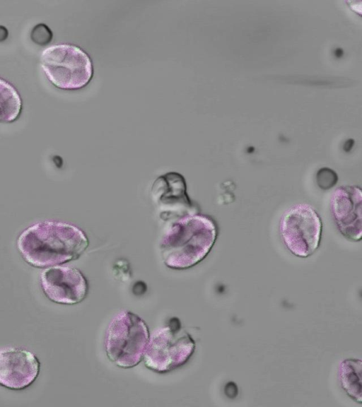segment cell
<instances>
[{
	"instance_id": "6da1fadb",
	"label": "cell",
	"mask_w": 362,
	"mask_h": 407,
	"mask_svg": "<svg viewBox=\"0 0 362 407\" xmlns=\"http://www.w3.org/2000/svg\"><path fill=\"white\" fill-rule=\"evenodd\" d=\"M16 246L27 264L45 269L78 259L88 247V240L73 224L44 220L24 229L17 238Z\"/></svg>"
},
{
	"instance_id": "7a4b0ae2",
	"label": "cell",
	"mask_w": 362,
	"mask_h": 407,
	"mask_svg": "<svg viewBox=\"0 0 362 407\" xmlns=\"http://www.w3.org/2000/svg\"><path fill=\"white\" fill-rule=\"evenodd\" d=\"M218 235L216 223L202 214H187L173 221L163 233L159 247L164 264L186 269L201 262L211 250Z\"/></svg>"
},
{
	"instance_id": "3957f363",
	"label": "cell",
	"mask_w": 362,
	"mask_h": 407,
	"mask_svg": "<svg viewBox=\"0 0 362 407\" xmlns=\"http://www.w3.org/2000/svg\"><path fill=\"white\" fill-rule=\"evenodd\" d=\"M40 64L49 81L64 90L83 88L93 74L90 56L78 46L69 43L45 47L41 52Z\"/></svg>"
},
{
	"instance_id": "277c9868",
	"label": "cell",
	"mask_w": 362,
	"mask_h": 407,
	"mask_svg": "<svg viewBox=\"0 0 362 407\" xmlns=\"http://www.w3.org/2000/svg\"><path fill=\"white\" fill-rule=\"evenodd\" d=\"M149 337L142 319L129 311L121 312L112 319L106 332L107 358L119 367H134L143 359Z\"/></svg>"
},
{
	"instance_id": "5b68a950",
	"label": "cell",
	"mask_w": 362,
	"mask_h": 407,
	"mask_svg": "<svg viewBox=\"0 0 362 407\" xmlns=\"http://www.w3.org/2000/svg\"><path fill=\"white\" fill-rule=\"evenodd\" d=\"M321 218L308 204H297L282 214L279 232L286 247L295 256L306 258L318 249L322 235Z\"/></svg>"
},
{
	"instance_id": "8992f818",
	"label": "cell",
	"mask_w": 362,
	"mask_h": 407,
	"mask_svg": "<svg viewBox=\"0 0 362 407\" xmlns=\"http://www.w3.org/2000/svg\"><path fill=\"white\" fill-rule=\"evenodd\" d=\"M155 331L143 359L146 366L158 372H166L185 364L194 353L195 342L191 336L173 323Z\"/></svg>"
},
{
	"instance_id": "52a82bcc",
	"label": "cell",
	"mask_w": 362,
	"mask_h": 407,
	"mask_svg": "<svg viewBox=\"0 0 362 407\" xmlns=\"http://www.w3.org/2000/svg\"><path fill=\"white\" fill-rule=\"evenodd\" d=\"M45 295L60 305H76L87 295L88 285L83 274L76 268L54 266L45 268L40 276Z\"/></svg>"
},
{
	"instance_id": "ba28073f",
	"label": "cell",
	"mask_w": 362,
	"mask_h": 407,
	"mask_svg": "<svg viewBox=\"0 0 362 407\" xmlns=\"http://www.w3.org/2000/svg\"><path fill=\"white\" fill-rule=\"evenodd\" d=\"M40 369V362L32 351L11 346L0 348V386L23 390L36 380Z\"/></svg>"
},
{
	"instance_id": "9c48e42d",
	"label": "cell",
	"mask_w": 362,
	"mask_h": 407,
	"mask_svg": "<svg viewBox=\"0 0 362 407\" xmlns=\"http://www.w3.org/2000/svg\"><path fill=\"white\" fill-rule=\"evenodd\" d=\"M362 191L356 186H341L330 198V211L339 232L347 239L360 241L361 225Z\"/></svg>"
},
{
	"instance_id": "30bf717a",
	"label": "cell",
	"mask_w": 362,
	"mask_h": 407,
	"mask_svg": "<svg viewBox=\"0 0 362 407\" xmlns=\"http://www.w3.org/2000/svg\"><path fill=\"white\" fill-rule=\"evenodd\" d=\"M153 194L158 205L163 207L182 206L194 213L193 206L186 193L185 182L182 176L177 172H169L158 177L153 187Z\"/></svg>"
},
{
	"instance_id": "8fae6325",
	"label": "cell",
	"mask_w": 362,
	"mask_h": 407,
	"mask_svg": "<svg viewBox=\"0 0 362 407\" xmlns=\"http://www.w3.org/2000/svg\"><path fill=\"white\" fill-rule=\"evenodd\" d=\"M361 369V359L348 358L340 362L338 370L342 389L358 403L362 402Z\"/></svg>"
},
{
	"instance_id": "7c38bea8",
	"label": "cell",
	"mask_w": 362,
	"mask_h": 407,
	"mask_svg": "<svg viewBox=\"0 0 362 407\" xmlns=\"http://www.w3.org/2000/svg\"><path fill=\"white\" fill-rule=\"evenodd\" d=\"M23 102L17 89L0 78V122H13L18 119Z\"/></svg>"
},
{
	"instance_id": "4fadbf2b",
	"label": "cell",
	"mask_w": 362,
	"mask_h": 407,
	"mask_svg": "<svg viewBox=\"0 0 362 407\" xmlns=\"http://www.w3.org/2000/svg\"><path fill=\"white\" fill-rule=\"evenodd\" d=\"M32 31L40 33V35H31L33 41L39 44H46L52 38V31L47 25L42 23L36 25Z\"/></svg>"
}]
</instances>
